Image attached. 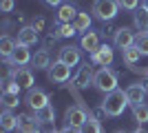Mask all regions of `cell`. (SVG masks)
<instances>
[{"label": "cell", "mask_w": 148, "mask_h": 133, "mask_svg": "<svg viewBox=\"0 0 148 133\" xmlns=\"http://www.w3.org/2000/svg\"><path fill=\"white\" fill-rule=\"evenodd\" d=\"M102 107L106 109V113L111 115V118H117V115L124 113V109L128 107V98H126V91H111V93H106L104 102H102Z\"/></svg>", "instance_id": "obj_1"}, {"label": "cell", "mask_w": 148, "mask_h": 133, "mask_svg": "<svg viewBox=\"0 0 148 133\" xmlns=\"http://www.w3.org/2000/svg\"><path fill=\"white\" fill-rule=\"evenodd\" d=\"M93 87L102 91V93H111L117 89V73L111 71L108 67H102L99 71H95V80H93Z\"/></svg>", "instance_id": "obj_2"}, {"label": "cell", "mask_w": 148, "mask_h": 133, "mask_svg": "<svg viewBox=\"0 0 148 133\" xmlns=\"http://www.w3.org/2000/svg\"><path fill=\"white\" fill-rule=\"evenodd\" d=\"M119 9H122V7H119L117 0H95V2H93V13H95V18L104 20V22L113 20L117 16Z\"/></svg>", "instance_id": "obj_3"}, {"label": "cell", "mask_w": 148, "mask_h": 133, "mask_svg": "<svg viewBox=\"0 0 148 133\" xmlns=\"http://www.w3.org/2000/svg\"><path fill=\"white\" fill-rule=\"evenodd\" d=\"M88 109L84 107H69L66 111H64V122H66V127H75V129H80L84 122L88 120Z\"/></svg>", "instance_id": "obj_4"}, {"label": "cell", "mask_w": 148, "mask_h": 133, "mask_svg": "<svg viewBox=\"0 0 148 133\" xmlns=\"http://www.w3.org/2000/svg\"><path fill=\"white\" fill-rule=\"evenodd\" d=\"M42 124L38 122L36 113H20L18 115V133H40Z\"/></svg>", "instance_id": "obj_5"}, {"label": "cell", "mask_w": 148, "mask_h": 133, "mask_svg": "<svg viewBox=\"0 0 148 133\" xmlns=\"http://www.w3.org/2000/svg\"><path fill=\"white\" fill-rule=\"evenodd\" d=\"M93 80H95V73H93V67L88 62H84L77 69V73H75V78H73V84L77 89H88L93 84Z\"/></svg>", "instance_id": "obj_6"}, {"label": "cell", "mask_w": 148, "mask_h": 133, "mask_svg": "<svg viewBox=\"0 0 148 133\" xmlns=\"http://www.w3.org/2000/svg\"><path fill=\"white\" fill-rule=\"evenodd\" d=\"M69 78H71V67H69V64L56 60V62L49 67V80H51V82L62 84V82H66Z\"/></svg>", "instance_id": "obj_7"}, {"label": "cell", "mask_w": 148, "mask_h": 133, "mask_svg": "<svg viewBox=\"0 0 148 133\" xmlns=\"http://www.w3.org/2000/svg\"><path fill=\"white\" fill-rule=\"evenodd\" d=\"M25 102L31 107V111H40V109H44L47 104H49V95L44 93L42 89H29Z\"/></svg>", "instance_id": "obj_8"}, {"label": "cell", "mask_w": 148, "mask_h": 133, "mask_svg": "<svg viewBox=\"0 0 148 133\" xmlns=\"http://www.w3.org/2000/svg\"><path fill=\"white\" fill-rule=\"evenodd\" d=\"M31 60H33V56L29 53V47H25V44H18L16 51L11 53V58H5V62L13 64V67H25V64H29Z\"/></svg>", "instance_id": "obj_9"}, {"label": "cell", "mask_w": 148, "mask_h": 133, "mask_svg": "<svg viewBox=\"0 0 148 133\" xmlns=\"http://www.w3.org/2000/svg\"><path fill=\"white\" fill-rule=\"evenodd\" d=\"M11 78L16 80V84H20V89H33V71L27 67H18L16 71H11Z\"/></svg>", "instance_id": "obj_10"}, {"label": "cell", "mask_w": 148, "mask_h": 133, "mask_svg": "<svg viewBox=\"0 0 148 133\" xmlns=\"http://www.w3.org/2000/svg\"><path fill=\"white\" fill-rule=\"evenodd\" d=\"M91 62L99 64V67H108L113 62V49L111 44H99V49L95 53H91Z\"/></svg>", "instance_id": "obj_11"}, {"label": "cell", "mask_w": 148, "mask_h": 133, "mask_svg": "<svg viewBox=\"0 0 148 133\" xmlns=\"http://www.w3.org/2000/svg\"><path fill=\"white\" fill-rule=\"evenodd\" d=\"M135 33H133V29H128V27H119L117 33H115V44H117V49H128V47H133L135 44Z\"/></svg>", "instance_id": "obj_12"}, {"label": "cell", "mask_w": 148, "mask_h": 133, "mask_svg": "<svg viewBox=\"0 0 148 133\" xmlns=\"http://www.w3.org/2000/svg\"><path fill=\"white\" fill-rule=\"evenodd\" d=\"M58 60H60V62H64V64H69V67H75V64H80V49H77V47H73V44L62 47Z\"/></svg>", "instance_id": "obj_13"}, {"label": "cell", "mask_w": 148, "mask_h": 133, "mask_svg": "<svg viewBox=\"0 0 148 133\" xmlns=\"http://www.w3.org/2000/svg\"><path fill=\"white\" fill-rule=\"evenodd\" d=\"M126 98H128V104H130V107L142 104L144 98H146V89L142 87V82H139V84H130V87L126 89Z\"/></svg>", "instance_id": "obj_14"}, {"label": "cell", "mask_w": 148, "mask_h": 133, "mask_svg": "<svg viewBox=\"0 0 148 133\" xmlns=\"http://www.w3.org/2000/svg\"><path fill=\"white\" fill-rule=\"evenodd\" d=\"M38 33H40V31H36V29H33V25L22 27V29L18 31V44H25V47H33V44L38 42Z\"/></svg>", "instance_id": "obj_15"}, {"label": "cell", "mask_w": 148, "mask_h": 133, "mask_svg": "<svg viewBox=\"0 0 148 133\" xmlns=\"http://www.w3.org/2000/svg\"><path fill=\"white\" fill-rule=\"evenodd\" d=\"M38 118V122L42 124V127H53V122H56V109H53V104H47L44 109H40V111H33Z\"/></svg>", "instance_id": "obj_16"}, {"label": "cell", "mask_w": 148, "mask_h": 133, "mask_svg": "<svg viewBox=\"0 0 148 133\" xmlns=\"http://www.w3.org/2000/svg\"><path fill=\"white\" fill-rule=\"evenodd\" d=\"M80 47H82V49H86L88 53H95V51L99 49V36H97L95 31H91V29H88V31L82 36Z\"/></svg>", "instance_id": "obj_17"}, {"label": "cell", "mask_w": 148, "mask_h": 133, "mask_svg": "<svg viewBox=\"0 0 148 133\" xmlns=\"http://www.w3.org/2000/svg\"><path fill=\"white\" fill-rule=\"evenodd\" d=\"M0 127H2V131H5V133L18 129V115H13L11 109H5L2 115H0Z\"/></svg>", "instance_id": "obj_18"}, {"label": "cell", "mask_w": 148, "mask_h": 133, "mask_svg": "<svg viewBox=\"0 0 148 133\" xmlns=\"http://www.w3.org/2000/svg\"><path fill=\"white\" fill-rule=\"evenodd\" d=\"M133 25L139 33H148V11L146 9H135L133 13Z\"/></svg>", "instance_id": "obj_19"}, {"label": "cell", "mask_w": 148, "mask_h": 133, "mask_svg": "<svg viewBox=\"0 0 148 133\" xmlns=\"http://www.w3.org/2000/svg\"><path fill=\"white\" fill-rule=\"evenodd\" d=\"M77 9H75L73 5H62L60 11H58V22H73L75 18H77Z\"/></svg>", "instance_id": "obj_20"}, {"label": "cell", "mask_w": 148, "mask_h": 133, "mask_svg": "<svg viewBox=\"0 0 148 133\" xmlns=\"http://www.w3.org/2000/svg\"><path fill=\"white\" fill-rule=\"evenodd\" d=\"M31 64H33L36 69H49V67H51V58H49V51H47V49H42V51H36V56H33Z\"/></svg>", "instance_id": "obj_21"}, {"label": "cell", "mask_w": 148, "mask_h": 133, "mask_svg": "<svg viewBox=\"0 0 148 133\" xmlns=\"http://www.w3.org/2000/svg\"><path fill=\"white\" fill-rule=\"evenodd\" d=\"M16 47H18V40L9 38V36H2V38H0V53L5 58H11V53L16 51Z\"/></svg>", "instance_id": "obj_22"}, {"label": "cell", "mask_w": 148, "mask_h": 133, "mask_svg": "<svg viewBox=\"0 0 148 133\" xmlns=\"http://www.w3.org/2000/svg\"><path fill=\"white\" fill-rule=\"evenodd\" d=\"M73 27H75V31H84L86 33L88 29H91V16H88L86 11H80L77 18L73 20Z\"/></svg>", "instance_id": "obj_23"}, {"label": "cell", "mask_w": 148, "mask_h": 133, "mask_svg": "<svg viewBox=\"0 0 148 133\" xmlns=\"http://www.w3.org/2000/svg\"><path fill=\"white\" fill-rule=\"evenodd\" d=\"M0 102H2V107H5V109H16L20 104V95L13 93V91H2Z\"/></svg>", "instance_id": "obj_24"}, {"label": "cell", "mask_w": 148, "mask_h": 133, "mask_svg": "<svg viewBox=\"0 0 148 133\" xmlns=\"http://www.w3.org/2000/svg\"><path fill=\"white\" fill-rule=\"evenodd\" d=\"M133 118H135V122H139V127L142 124H146L148 122V104H135L133 107Z\"/></svg>", "instance_id": "obj_25"}, {"label": "cell", "mask_w": 148, "mask_h": 133, "mask_svg": "<svg viewBox=\"0 0 148 133\" xmlns=\"http://www.w3.org/2000/svg\"><path fill=\"white\" fill-rule=\"evenodd\" d=\"M122 56H124V62L130 67V64H135L137 60L142 58V51L137 49V44H133V47H128V49H124V51H122Z\"/></svg>", "instance_id": "obj_26"}, {"label": "cell", "mask_w": 148, "mask_h": 133, "mask_svg": "<svg viewBox=\"0 0 148 133\" xmlns=\"http://www.w3.org/2000/svg\"><path fill=\"white\" fill-rule=\"evenodd\" d=\"M56 33L60 36V38H73L75 33V27H73V22H58V27H56Z\"/></svg>", "instance_id": "obj_27"}, {"label": "cell", "mask_w": 148, "mask_h": 133, "mask_svg": "<svg viewBox=\"0 0 148 133\" xmlns=\"http://www.w3.org/2000/svg\"><path fill=\"white\" fill-rule=\"evenodd\" d=\"M80 133H102V124H99V120L88 115V120L80 127Z\"/></svg>", "instance_id": "obj_28"}, {"label": "cell", "mask_w": 148, "mask_h": 133, "mask_svg": "<svg viewBox=\"0 0 148 133\" xmlns=\"http://www.w3.org/2000/svg\"><path fill=\"white\" fill-rule=\"evenodd\" d=\"M135 44H137V49L142 51V56H148V33H139L135 38Z\"/></svg>", "instance_id": "obj_29"}, {"label": "cell", "mask_w": 148, "mask_h": 133, "mask_svg": "<svg viewBox=\"0 0 148 133\" xmlns=\"http://www.w3.org/2000/svg\"><path fill=\"white\" fill-rule=\"evenodd\" d=\"M88 115H91V118H95V120H99V122L108 118V113H106V109H104V107H97V109H93V111H91Z\"/></svg>", "instance_id": "obj_30"}, {"label": "cell", "mask_w": 148, "mask_h": 133, "mask_svg": "<svg viewBox=\"0 0 148 133\" xmlns=\"http://www.w3.org/2000/svg\"><path fill=\"white\" fill-rule=\"evenodd\" d=\"M117 2L122 9H130V11H135L137 5H139V0H117Z\"/></svg>", "instance_id": "obj_31"}, {"label": "cell", "mask_w": 148, "mask_h": 133, "mask_svg": "<svg viewBox=\"0 0 148 133\" xmlns=\"http://www.w3.org/2000/svg\"><path fill=\"white\" fill-rule=\"evenodd\" d=\"M0 9H2L5 13L13 11V0H0Z\"/></svg>", "instance_id": "obj_32"}, {"label": "cell", "mask_w": 148, "mask_h": 133, "mask_svg": "<svg viewBox=\"0 0 148 133\" xmlns=\"http://www.w3.org/2000/svg\"><path fill=\"white\" fill-rule=\"evenodd\" d=\"M33 29H36V31H42L44 29V18H36L33 20Z\"/></svg>", "instance_id": "obj_33"}, {"label": "cell", "mask_w": 148, "mask_h": 133, "mask_svg": "<svg viewBox=\"0 0 148 133\" xmlns=\"http://www.w3.org/2000/svg\"><path fill=\"white\" fill-rule=\"evenodd\" d=\"M60 133H80V129H75V127H64Z\"/></svg>", "instance_id": "obj_34"}, {"label": "cell", "mask_w": 148, "mask_h": 133, "mask_svg": "<svg viewBox=\"0 0 148 133\" xmlns=\"http://www.w3.org/2000/svg\"><path fill=\"white\" fill-rule=\"evenodd\" d=\"M44 2H47L49 7H62V5H60L62 0H44Z\"/></svg>", "instance_id": "obj_35"}, {"label": "cell", "mask_w": 148, "mask_h": 133, "mask_svg": "<svg viewBox=\"0 0 148 133\" xmlns=\"http://www.w3.org/2000/svg\"><path fill=\"white\" fill-rule=\"evenodd\" d=\"M40 133H60V131H58L56 127H47V129H42Z\"/></svg>", "instance_id": "obj_36"}, {"label": "cell", "mask_w": 148, "mask_h": 133, "mask_svg": "<svg viewBox=\"0 0 148 133\" xmlns=\"http://www.w3.org/2000/svg\"><path fill=\"white\" fill-rule=\"evenodd\" d=\"M133 133H148V131H146V129H142V127H139V129H135Z\"/></svg>", "instance_id": "obj_37"}, {"label": "cell", "mask_w": 148, "mask_h": 133, "mask_svg": "<svg viewBox=\"0 0 148 133\" xmlns=\"http://www.w3.org/2000/svg\"><path fill=\"white\" fill-rule=\"evenodd\" d=\"M142 9H146V11H148V0H144V2H142Z\"/></svg>", "instance_id": "obj_38"}, {"label": "cell", "mask_w": 148, "mask_h": 133, "mask_svg": "<svg viewBox=\"0 0 148 133\" xmlns=\"http://www.w3.org/2000/svg\"><path fill=\"white\" fill-rule=\"evenodd\" d=\"M142 87L146 89V93H148V80H146V82H142Z\"/></svg>", "instance_id": "obj_39"}, {"label": "cell", "mask_w": 148, "mask_h": 133, "mask_svg": "<svg viewBox=\"0 0 148 133\" xmlns=\"http://www.w3.org/2000/svg\"><path fill=\"white\" fill-rule=\"evenodd\" d=\"M144 76H146V78H148V69H146V71H144Z\"/></svg>", "instance_id": "obj_40"}, {"label": "cell", "mask_w": 148, "mask_h": 133, "mask_svg": "<svg viewBox=\"0 0 148 133\" xmlns=\"http://www.w3.org/2000/svg\"><path fill=\"white\" fill-rule=\"evenodd\" d=\"M115 133H126V131H115Z\"/></svg>", "instance_id": "obj_41"}]
</instances>
